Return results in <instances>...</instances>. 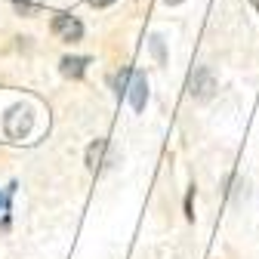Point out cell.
<instances>
[{
	"instance_id": "obj_2",
	"label": "cell",
	"mask_w": 259,
	"mask_h": 259,
	"mask_svg": "<svg viewBox=\"0 0 259 259\" xmlns=\"http://www.w3.org/2000/svg\"><path fill=\"white\" fill-rule=\"evenodd\" d=\"M53 34H56L59 40L74 44V40H80V37H83V25H80L74 16L59 13V16H53Z\"/></svg>"
},
{
	"instance_id": "obj_3",
	"label": "cell",
	"mask_w": 259,
	"mask_h": 259,
	"mask_svg": "<svg viewBox=\"0 0 259 259\" xmlns=\"http://www.w3.org/2000/svg\"><path fill=\"white\" fill-rule=\"evenodd\" d=\"M188 90H191V96L194 99H210L213 96V90H216V80H213V74L207 71V68H198L191 74V80H188Z\"/></svg>"
},
{
	"instance_id": "obj_9",
	"label": "cell",
	"mask_w": 259,
	"mask_h": 259,
	"mask_svg": "<svg viewBox=\"0 0 259 259\" xmlns=\"http://www.w3.org/2000/svg\"><path fill=\"white\" fill-rule=\"evenodd\" d=\"M250 4H253V7H256V13H259V0H250Z\"/></svg>"
},
{
	"instance_id": "obj_7",
	"label": "cell",
	"mask_w": 259,
	"mask_h": 259,
	"mask_svg": "<svg viewBox=\"0 0 259 259\" xmlns=\"http://www.w3.org/2000/svg\"><path fill=\"white\" fill-rule=\"evenodd\" d=\"M13 4H16L19 16H34V13L44 7V0H13Z\"/></svg>"
},
{
	"instance_id": "obj_5",
	"label": "cell",
	"mask_w": 259,
	"mask_h": 259,
	"mask_svg": "<svg viewBox=\"0 0 259 259\" xmlns=\"http://www.w3.org/2000/svg\"><path fill=\"white\" fill-rule=\"evenodd\" d=\"M87 65H90V59H83V56H65L62 59V74L65 77H80L87 71Z\"/></svg>"
},
{
	"instance_id": "obj_1",
	"label": "cell",
	"mask_w": 259,
	"mask_h": 259,
	"mask_svg": "<svg viewBox=\"0 0 259 259\" xmlns=\"http://www.w3.org/2000/svg\"><path fill=\"white\" fill-rule=\"evenodd\" d=\"M31 126H34V111L28 105H13L4 117V130L10 139H25L31 133Z\"/></svg>"
},
{
	"instance_id": "obj_4",
	"label": "cell",
	"mask_w": 259,
	"mask_h": 259,
	"mask_svg": "<svg viewBox=\"0 0 259 259\" xmlns=\"http://www.w3.org/2000/svg\"><path fill=\"white\" fill-rule=\"evenodd\" d=\"M148 102V80L145 74H133L130 77V105H133V111H142Z\"/></svg>"
},
{
	"instance_id": "obj_6",
	"label": "cell",
	"mask_w": 259,
	"mask_h": 259,
	"mask_svg": "<svg viewBox=\"0 0 259 259\" xmlns=\"http://www.w3.org/2000/svg\"><path fill=\"white\" fill-rule=\"evenodd\" d=\"M105 148H108V142H105V139H96V142L87 148V167H90V170H99V167H102Z\"/></svg>"
},
{
	"instance_id": "obj_8",
	"label": "cell",
	"mask_w": 259,
	"mask_h": 259,
	"mask_svg": "<svg viewBox=\"0 0 259 259\" xmlns=\"http://www.w3.org/2000/svg\"><path fill=\"white\" fill-rule=\"evenodd\" d=\"M90 4H93V7H111L114 0H90Z\"/></svg>"
},
{
	"instance_id": "obj_10",
	"label": "cell",
	"mask_w": 259,
	"mask_h": 259,
	"mask_svg": "<svg viewBox=\"0 0 259 259\" xmlns=\"http://www.w3.org/2000/svg\"><path fill=\"white\" fill-rule=\"evenodd\" d=\"M167 4H182V0H167Z\"/></svg>"
}]
</instances>
